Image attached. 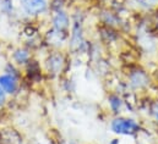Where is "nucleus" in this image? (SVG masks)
Segmentation results:
<instances>
[{"instance_id": "f257e3e1", "label": "nucleus", "mask_w": 158, "mask_h": 144, "mask_svg": "<svg viewBox=\"0 0 158 144\" xmlns=\"http://www.w3.org/2000/svg\"><path fill=\"white\" fill-rule=\"evenodd\" d=\"M109 130L119 137H137L143 131L142 125L137 120L124 115L113 116L109 122Z\"/></svg>"}, {"instance_id": "f03ea898", "label": "nucleus", "mask_w": 158, "mask_h": 144, "mask_svg": "<svg viewBox=\"0 0 158 144\" xmlns=\"http://www.w3.org/2000/svg\"><path fill=\"white\" fill-rule=\"evenodd\" d=\"M126 83L131 92H142L150 87L151 74L145 69H142L140 66H135V67L130 69V71L127 73Z\"/></svg>"}, {"instance_id": "7ed1b4c3", "label": "nucleus", "mask_w": 158, "mask_h": 144, "mask_svg": "<svg viewBox=\"0 0 158 144\" xmlns=\"http://www.w3.org/2000/svg\"><path fill=\"white\" fill-rule=\"evenodd\" d=\"M20 6L22 11L31 17L40 16L49 9L47 0H20Z\"/></svg>"}, {"instance_id": "20e7f679", "label": "nucleus", "mask_w": 158, "mask_h": 144, "mask_svg": "<svg viewBox=\"0 0 158 144\" xmlns=\"http://www.w3.org/2000/svg\"><path fill=\"white\" fill-rule=\"evenodd\" d=\"M65 65V58L60 51H54L48 55L45 60V67L47 71L52 74H59L61 73Z\"/></svg>"}, {"instance_id": "39448f33", "label": "nucleus", "mask_w": 158, "mask_h": 144, "mask_svg": "<svg viewBox=\"0 0 158 144\" xmlns=\"http://www.w3.org/2000/svg\"><path fill=\"white\" fill-rule=\"evenodd\" d=\"M52 28H54L55 31L63 32V33H69L70 30V16L66 11L64 10H59V11H54L53 16H52Z\"/></svg>"}, {"instance_id": "423d86ee", "label": "nucleus", "mask_w": 158, "mask_h": 144, "mask_svg": "<svg viewBox=\"0 0 158 144\" xmlns=\"http://www.w3.org/2000/svg\"><path fill=\"white\" fill-rule=\"evenodd\" d=\"M20 79L10 73H0V87L7 95H14L19 90Z\"/></svg>"}, {"instance_id": "0eeeda50", "label": "nucleus", "mask_w": 158, "mask_h": 144, "mask_svg": "<svg viewBox=\"0 0 158 144\" xmlns=\"http://www.w3.org/2000/svg\"><path fill=\"white\" fill-rule=\"evenodd\" d=\"M107 104H108V109L113 116L121 115V112L125 109V100H124L123 95L117 93V92H112L108 94Z\"/></svg>"}, {"instance_id": "6e6552de", "label": "nucleus", "mask_w": 158, "mask_h": 144, "mask_svg": "<svg viewBox=\"0 0 158 144\" xmlns=\"http://www.w3.org/2000/svg\"><path fill=\"white\" fill-rule=\"evenodd\" d=\"M12 61L15 65L17 66H26L31 60H32V54L28 49H25V48H19L16 49L12 55Z\"/></svg>"}, {"instance_id": "1a4fd4ad", "label": "nucleus", "mask_w": 158, "mask_h": 144, "mask_svg": "<svg viewBox=\"0 0 158 144\" xmlns=\"http://www.w3.org/2000/svg\"><path fill=\"white\" fill-rule=\"evenodd\" d=\"M0 11L4 15H10L14 11V2L12 0H0Z\"/></svg>"}, {"instance_id": "9d476101", "label": "nucleus", "mask_w": 158, "mask_h": 144, "mask_svg": "<svg viewBox=\"0 0 158 144\" xmlns=\"http://www.w3.org/2000/svg\"><path fill=\"white\" fill-rule=\"evenodd\" d=\"M148 115L158 126V100H155L148 104Z\"/></svg>"}, {"instance_id": "9b49d317", "label": "nucleus", "mask_w": 158, "mask_h": 144, "mask_svg": "<svg viewBox=\"0 0 158 144\" xmlns=\"http://www.w3.org/2000/svg\"><path fill=\"white\" fill-rule=\"evenodd\" d=\"M5 72L6 73H10L12 76H15L16 78H21V72L17 69V65H15L14 62H7L6 66H5Z\"/></svg>"}, {"instance_id": "f8f14e48", "label": "nucleus", "mask_w": 158, "mask_h": 144, "mask_svg": "<svg viewBox=\"0 0 158 144\" xmlns=\"http://www.w3.org/2000/svg\"><path fill=\"white\" fill-rule=\"evenodd\" d=\"M6 98H7V94H6V93L1 89V87H0V108L5 105V103H6Z\"/></svg>"}, {"instance_id": "ddd939ff", "label": "nucleus", "mask_w": 158, "mask_h": 144, "mask_svg": "<svg viewBox=\"0 0 158 144\" xmlns=\"http://www.w3.org/2000/svg\"><path fill=\"white\" fill-rule=\"evenodd\" d=\"M108 144H121V139L120 138H113V139L109 141Z\"/></svg>"}, {"instance_id": "4468645a", "label": "nucleus", "mask_w": 158, "mask_h": 144, "mask_svg": "<svg viewBox=\"0 0 158 144\" xmlns=\"http://www.w3.org/2000/svg\"><path fill=\"white\" fill-rule=\"evenodd\" d=\"M155 17H156V21H155V23H156V27H157V31H158V9H157V14L155 15Z\"/></svg>"}]
</instances>
